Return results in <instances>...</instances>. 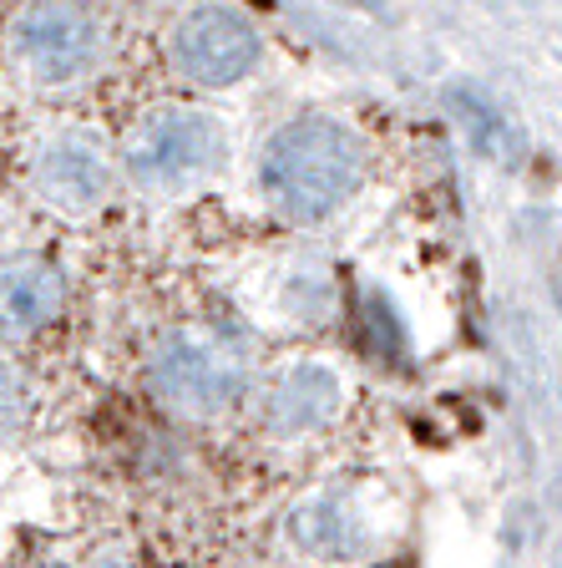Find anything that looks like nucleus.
Listing matches in <instances>:
<instances>
[{
  "mask_svg": "<svg viewBox=\"0 0 562 568\" xmlns=\"http://www.w3.org/2000/svg\"><path fill=\"white\" fill-rule=\"evenodd\" d=\"M61 300H67V284L47 260H11V270H6L11 331H41L47 320L61 315Z\"/></svg>",
  "mask_w": 562,
  "mask_h": 568,
  "instance_id": "7",
  "label": "nucleus"
},
{
  "mask_svg": "<svg viewBox=\"0 0 562 568\" xmlns=\"http://www.w3.org/2000/svg\"><path fill=\"white\" fill-rule=\"evenodd\" d=\"M35 189L47 193L57 209H96L112 189V173H106V158L92 138L82 132H67L35 158Z\"/></svg>",
  "mask_w": 562,
  "mask_h": 568,
  "instance_id": "6",
  "label": "nucleus"
},
{
  "mask_svg": "<svg viewBox=\"0 0 562 568\" xmlns=\"http://www.w3.org/2000/svg\"><path fill=\"white\" fill-rule=\"evenodd\" d=\"M365 178V153L345 122L305 112L284 122L258 158V189L289 224H319Z\"/></svg>",
  "mask_w": 562,
  "mask_h": 568,
  "instance_id": "1",
  "label": "nucleus"
},
{
  "mask_svg": "<svg viewBox=\"0 0 562 568\" xmlns=\"http://www.w3.org/2000/svg\"><path fill=\"white\" fill-rule=\"evenodd\" d=\"M365 6H375V0H365Z\"/></svg>",
  "mask_w": 562,
  "mask_h": 568,
  "instance_id": "11",
  "label": "nucleus"
},
{
  "mask_svg": "<svg viewBox=\"0 0 562 568\" xmlns=\"http://www.w3.org/2000/svg\"><path fill=\"white\" fill-rule=\"evenodd\" d=\"M335 406V381L325 376V371H294L289 386L274 396V412H279V422L299 426V422H315L319 412H329Z\"/></svg>",
  "mask_w": 562,
  "mask_h": 568,
  "instance_id": "9",
  "label": "nucleus"
},
{
  "mask_svg": "<svg viewBox=\"0 0 562 568\" xmlns=\"http://www.w3.org/2000/svg\"><path fill=\"white\" fill-rule=\"evenodd\" d=\"M552 295H558V305H562V254H558V264H552Z\"/></svg>",
  "mask_w": 562,
  "mask_h": 568,
  "instance_id": "10",
  "label": "nucleus"
},
{
  "mask_svg": "<svg viewBox=\"0 0 562 568\" xmlns=\"http://www.w3.org/2000/svg\"><path fill=\"white\" fill-rule=\"evenodd\" d=\"M153 381L183 412H218V406L234 402L238 390V371L228 361V351L213 341H193V335H177V341H167L157 351Z\"/></svg>",
  "mask_w": 562,
  "mask_h": 568,
  "instance_id": "5",
  "label": "nucleus"
},
{
  "mask_svg": "<svg viewBox=\"0 0 562 568\" xmlns=\"http://www.w3.org/2000/svg\"><path fill=\"white\" fill-rule=\"evenodd\" d=\"M173 67L193 87H234L258 67V31L228 6H193L183 21L173 26Z\"/></svg>",
  "mask_w": 562,
  "mask_h": 568,
  "instance_id": "4",
  "label": "nucleus"
},
{
  "mask_svg": "<svg viewBox=\"0 0 562 568\" xmlns=\"http://www.w3.org/2000/svg\"><path fill=\"white\" fill-rule=\"evenodd\" d=\"M451 112L461 118L467 138L477 142L487 158H517V132H512V122L502 118L497 102H487V97L471 92V87H457V92H451Z\"/></svg>",
  "mask_w": 562,
  "mask_h": 568,
  "instance_id": "8",
  "label": "nucleus"
},
{
  "mask_svg": "<svg viewBox=\"0 0 562 568\" xmlns=\"http://www.w3.org/2000/svg\"><path fill=\"white\" fill-rule=\"evenodd\" d=\"M11 47L41 82H76L102 61V21L82 0H21L11 16Z\"/></svg>",
  "mask_w": 562,
  "mask_h": 568,
  "instance_id": "3",
  "label": "nucleus"
},
{
  "mask_svg": "<svg viewBox=\"0 0 562 568\" xmlns=\"http://www.w3.org/2000/svg\"><path fill=\"white\" fill-rule=\"evenodd\" d=\"M223 158V128L203 106H157L127 138V168L147 189H177L213 173Z\"/></svg>",
  "mask_w": 562,
  "mask_h": 568,
  "instance_id": "2",
  "label": "nucleus"
}]
</instances>
